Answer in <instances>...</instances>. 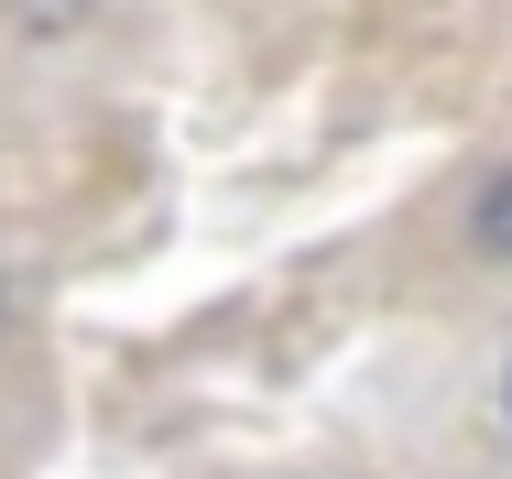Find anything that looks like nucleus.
Segmentation results:
<instances>
[{
	"label": "nucleus",
	"mask_w": 512,
	"mask_h": 479,
	"mask_svg": "<svg viewBox=\"0 0 512 479\" xmlns=\"http://www.w3.org/2000/svg\"><path fill=\"white\" fill-rule=\"evenodd\" d=\"M469 240H480L491 262H512V164H502L480 196H469Z\"/></svg>",
	"instance_id": "nucleus-1"
},
{
	"label": "nucleus",
	"mask_w": 512,
	"mask_h": 479,
	"mask_svg": "<svg viewBox=\"0 0 512 479\" xmlns=\"http://www.w3.org/2000/svg\"><path fill=\"white\" fill-rule=\"evenodd\" d=\"M0 11H11V33H22V44H55V33H77L99 0H0Z\"/></svg>",
	"instance_id": "nucleus-2"
},
{
	"label": "nucleus",
	"mask_w": 512,
	"mask_h": 479,
	"mask_svg": "<svg viewBox=\"0 0 512 479\" xmlns=\"http://www.w3.org/2000/svg\"><path fill=\"white\" fill-rule=\"evenodd\" d=\"M0 327H11V305H0Z\"/></svg>",
	"instance_id": "nucleus-3"
}]
</instances>
